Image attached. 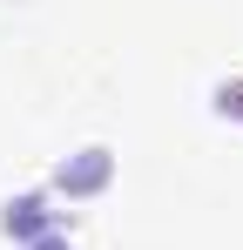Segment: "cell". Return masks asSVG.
Wrapping results in <instances>:
<instances>
[{"label": "cell", "mask_w": 243, "mask_h": 250, "mask_svg": "<svg viewBox=\"0 0 243 250\" xmlns=\"http://www.w3.org/2000/svg\"><path fill=\"white\" fill-rule=\"evenodd\" d=\"M101 176H108V156H101V149H81V163L61 169V189H95Z\"/></svg>", "instance_id": "1"}, {"label": "cell", "mask_w": 243, "mask_h": 250, "mask_svg": "<svg viewBox=\"0 0 243 250\" xmlns=\"http://www.w3.org/2000/svg\"><path fill=\"white\" fill-rule=\"evenodd\" d=\"M40 250H61V244H40Z\"/></svg>", "instance_id": "2"}]
</instances>
